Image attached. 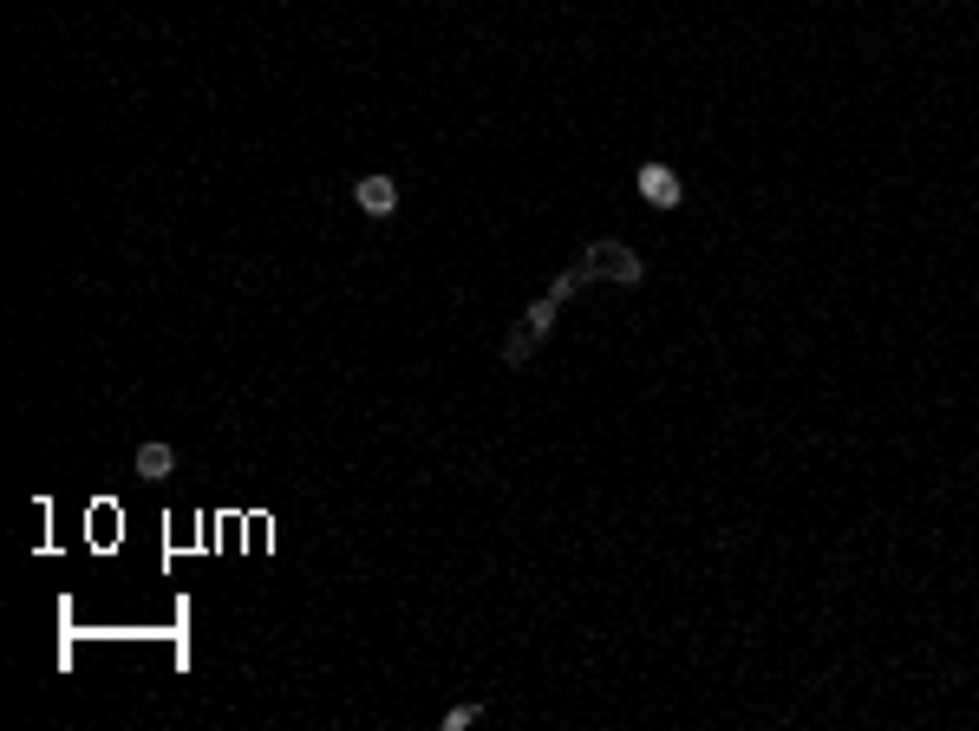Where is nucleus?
Here are the masks:
<instances>
[{
	"label": "nucleus",
	"mask_w": 979,
	"mask_h": 731,
	"mask_svg": "<svg viewBox=\"0 0 979 731\" xmlns=\"http://www.w3.org/2000/svg\"><path fill=\"white\" fill-rule=\"evenodd\" d=\"M581 268H588V275H614V281H640V255L627 249V242H588Z\"/></svg>",
	"instance_id": "obj_1"
},
{
	"label": "nucleus",
	"mask_w": 979,
	"mask_h": 731,
	"mask_svg": "<svg viewBox=\"0 0 979 731\" xmlns=\"http://www.w3.org/2000/svg\"><path fill=\"white\" fill-rule=\"evenodd\" d=\"M353 203H359V209H366V216H373V222H386V216H392V209H399V183H392V177H359V190H353Z\"/></svg>",
	"instance_id": "obj_2"
},
{
	"label": "nucleus",
	"mask_w": 979,
	"mask_h": 731,
	"mask_svg": "<svg viewBox=\"0 0 979 731\" xmlns=\"http://www.w3.org/2000/svg\"><path fill=\"white\" fill-rule=\"evenodd\" d=\"M640 196H647L653 209H673V203H679L686 190H679V177H673L666 164H647V170H640Z\"/></svg>",
	"instance_id": "obj_3"
},
{
	"label": "nucleus",
	"mask_w": 979,
	"mask_h": 731,
	"mask_svg": "<svg viewBox=\"0 0 979 731\" xmlns=\"http://www.w3.org/2000/svg\"><path fill=\"white\" fill-rule=\"evenodd\" d=\"M138 470H144V477H170V470H177V451H170V444L164 438H151V444H138Z\"/></svg>",
	"instance_id": "obj_4"
},
{
	"label": "nucleus",
	"mask_w": 979,
	"mask_h": 731,
	"mask_svg": "<svg viewBox=\"0 0 979 731\" xmlns=\"http://www.w3.org/2000/svg\"><path fill=\"white\" fill-rule=\"evenodd\" d=\"M536 346H542L536 333H529V327H516L510 340H503V366H529V359H536Z\"/></svg>",
	"instance_id": "obj_5"
},
{
	"label": "nucleus",
	"mask_w": 979,
	"mask_h": 731,
	"mask_svg": "<svg viewBox=\"0 0 979 731\" xmlns=\"http://www.w3.org/2000/svg\"><path fill=\"white\" fill-rule=\"evenodd\" d=\"M581 288H588V268H562V275L549 281V301H575Z\"/></svg>",
	"instance_id": "obj_6"
},
{
	"label": "nucleus",
	"mask_w": 979,
	"mask_h": 731,
	"mask_svg": "<svg viewBox=\"0 0 979 731\" xmlns=\"http://www.w3.org/2000/svg\"><path fill=\"white\" fill-rule=\"evenodd\" d=\"M555 307H562V301H549V294H542V301H536V307L523 314V327L536 333V340H549V327H555Z\"/></svg>",
	"instance_id": "obj_7"
},
{
	"label": "nucleus",
	"mask_w": 979,
	"mask_h": 731,
	"mask_svg": "<svg viewBox=\"0 0 979 731\" xmlns=\"http://www.w3.org/2000/svg\"><path fill=\"white\" fill-rule=\"evenodd\" d=\"M470 718H477V705H451V712H444V731H464Z\"/></svg>",
	"instance_id": "obj_8"
}]
</instances>
